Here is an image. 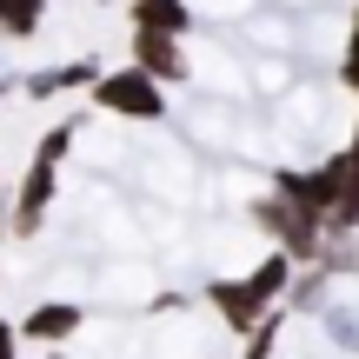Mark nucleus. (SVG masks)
I'll return each mask as SVG.
<instances>
[{
	"label": "nucleus",
	"instance_id": "nucleus-1",
	"mask_svg": "<svg viewBox=\"0 0 359 359\" xmlns=\"http://www.w3.org/2000/svg\"><path fill=\"white\" fill-rule=\"evenodd\" d=\"M93 100H100L107 114H140V120H160V114H167L160 80L140 74V67H127V74H93Z\"/></svg>",
	"mask_w": 359,
	"mask_h": 359
},
{
	"label": "nucleus",
	"instance_id": "nucleus-2",
	"mask_svg": "<svg viewBox=\"0 0 359 359\" xmlns=\"http://www.w3.org/2000/svg\"><path fill=\"white\" fill-rule=\"evenodd\" d=\"M133 60H140V74H154L160 87H167V80H187L180 34H147V27H140V40H133Z\"/></svg>",
	"mask_w": 359,
	"mask_h": 359
},
{
	"label": "nucleus",
	"instance_id": "nucleus-3",
	"mask_svg": "<svg viewBox=\"0 0 359 359\" xmlns=\"http://www.w3.org/2000/svg\"><path fill=\"white\" fill-rule=\"evenodd\" d=\"M213 306H219V320H226L233 333H246V326L266 313V299H259L246 280H219V286H213Z\"/></svg>",
	"mask_w": 359,
	"mask_h": 359
},
{
	"label": "nucleus",
	"instance_id": "nucleus-4",
	"mask_svg": "<svg viewBox=\"0 0 359 359\" xmlns=\"http://www.w3.org/2000/svg\"><path fill=\"white\" fill-rule=\"evenodd\" d=\"M47 200H53V167H47V160H34V167H27V187H20L13 233H34V226H40V213H47Z\"/></svg>",
	"mask_w": 359,
	"mask_h": 359
},
{
	"label": "nucleus",
	"instance_id": "nucleus-5",
	"mask_svg": "<svg viewBox=\"0 0 359 359\" xmlns=\"http://www.w3.org/2000/svg\"><path fill=\"white\" fill-rule=\"evenodd\" d=\"M133 27H147V34H187V0H133Z\"/></svg>",
	"mask_w": 359,
	"mask_h": 359
},
{
	"label": "nucleus",
	"instance_id": "nucleus-6",
	"mask_svg": "<svg viewBox=\"0 0 359 359\" xmlns=\"http://www.w3.org/2000/svg\"><path fill=\"white\" fill-rule=\"evenodd\" d=\"M74 326H80V306H40V313H27L20 333L27 339H67Z\"/></svg>",
	"mask_w": 359,
	"mask_h": 359
},
{
	"label": "nucleus",
	"instance_id": "nucleus-7",
	"mask_svg": "<svg viewBox=\"0 0 359 359\" xmlns=\"http://www.w3.org/2000/svg\"><path fill=\"white\" fill-rule=\"evenodd\" d=\"M286 280H293V259H286V253H266V266H259L246 286H253V293L273 306V293H286Z\"/></svg>",
	"mask_w": 359,
	"mask_h": 359
},
{
	"label": "nucleus",
	"instance_id": "nucleus-8",
	"mask_svg": "<svg viewBox=\"0 0 359 359\" xmlns=\"http://www.w3.org/2000/svg\"><path fill=\"white\" fill-rule=\"evenodd\" d=\"M34 27H40V0H0V34L27 40Z\"/></svg>",
	"mask_w": 359,
	"mask_h": 359
},
{
	"label": "nucleus",
	"instance_id": "nucleus-9",
	"mask_svg": "<svg viewBox=\"0 0 359 359\" xmlns=\"http://www.w3.org/2000/svg\"><path fill=\"white\" fill-rule=\"evenodd\" d=\"M67 147H74V127H53L47 140H40V160H47V167H60V160H67Z\"/></svg>",
	"mask_w": 359,
	"mask_h": 359
},
{
	"label": "nucleus",
	"instance_id": "nucleus-10",
	"mask_svg": "<svg viewBox=\"0 0 359 359\" xmlns=\"http://www.w3.org/2000/svg\"><path fill=\"white\" fill-rule=\"evenodd\" d=\"M339 74H346V87H359V27H353V53H346V67H339Z\"/></svg>",
	"mask_w": 359,
	"mask_h": 359
},
{
	"label": "nucleus",
	"instance_id": "nucleus-11",
	"mask_svg": "<svg viewBox=\"0 0 359 359\" xmlns=\"http://www.w3.org/2000/svg\"><path fill=\"white\" fill-rule=\"evenodd\" d=\"M346 173L359 180V133H353V154H346Z\"/></svg>",
	"mask_w": 359,
	"mask_h": 359
},
{
	"label": "nucleus",
	"instance_id": "nucleus-12",
	"mask_svg": "<svg viewBox=\"0 0 359 359\" xmlns=\"http://www.w3.org/2000/svg\"><path fill=\"white\" fill-rule=\"evenodd\" d=\"M0 359H13V333H7V326H0Z\"/></svg>",
	"mask_w": 359,
	"mask_h": 359
},
{
	"label": "nucleus",
	"instance_id": "nucleus-13",
	"mask_svg": "<svg viewBox=\"0 0 359 359\" xmlns=\"http://www.w3.org/2000/svg\"><path fill=\"white\" fill-rule=\"evenodd\" d=\"M0 93H7V87H0Z\"/></svg>",
	"mask_w": 359,
	"mask_h": 359
}]
</instances>
